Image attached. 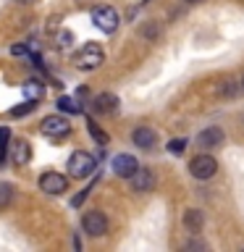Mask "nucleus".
<instances>
[{"instance_id": "4468645a", "label": "nucleus", "mask_w": 244, "mask_h": 252, "mask_svg": "<svg viewBox=\"0 0 244 252\" xmlns=\"http://www.w3.org/2000/svg\"><path fill=\"white\" fill-rule=\"evenodd\" d=\"M84 121H87V129H90V134H92V137H94V142H97L100 147H105L108 142H110V137H108V131H102V129H100V124L94 121V118H90V116H87Z\"/></svg>"}, {"instance_id": "0eeeda50", "label": "nucleus", "mask_w": 244, "mask_h": 252, "mask_svg": "<svg viewBox=\"0 0 244 252\" xmlns=\"http://www.w3.org/2000/svg\"><path fill=\"white\" fill-rule=\"evenodd\" d=\"M82 228L90 236H102V234L108 231V220H105V216H102L100 210H90L82 218Z\"/></svg>"}, {"instance_id": "b1692460", "label": "nucleus", "mask_w": 244, "mask_h": 252, "mask_svg": "<svg viewBox=\"0 0 244 252\" xmlns=\"http://www.w3.org/2000/svg\"><path fill=\"white\" fill-rule=\"evenodd\" d=\"M186 3H200V0H186Z\"/></svg>"}, {"instance_id": "20e7f679", "label": "nucleus", "mask_w": 244, "mask_h": 252, "mask_svg": "<svg viewBox=\"0 0 244 252\" xmlns=\"http://www.w3.org/2000/svg\"><path fill=\"white\" fill-rule=\"evenodd\" d=\"M39 131L50 139H63L71 134V124H68V118H63V116H45L42 124H39Z\"/></svg>"}, {"instance_id": "412c9836", "label": "nucleus", "mask_w": 244, "mask_h": 252, "mask_svg": "<svg viewBox=\"0 0 244 252\" xmlns=\"http://www.w3.org/2000/svg\"><path fill=\"white\" fill-rule=\"evenodd\" d=\"M184 147H186V139H171L168 142V150L173 155H181V153H184Z\"/></svg>"}, {"instance_id": "f03ea898", "label": "nucleus", "mask_w": 244, "mask_h": 252, "mask_svg": "<svg viewBox=\"0 0 244 252\" xmlns=\"http://www.w3.org/2000/svg\"><path fill=\"white\" fill-rule=\"evenodd\" d=\"M102 61H105V53H102V47H100L97 42H87L82 50L74 55V63H76L79 68H84V71L97 68Z\"/></svg>"}, {"instance_id": "9d476101", "label": "nucleus", "mask_w": 244, "mask_h": 252, "mask_svg": "<svg viewBox=\"0 0 244 252\" xmlns=\"http://www.w3.org/2000/svg\"><path fill=\"white\" fill-rule=\"evenodd\" d=\"M134 145L142 147V150H150L157 145V131L152 126H139V129H134Z\"/></svg>"}, {"instance_id": "aec40b11", "label": "nucleus", "mask_w": 244, "mask_h": 252, "mask_svg": "<svg viewBox=\"0 0 244 252\" xmlns=\"http://www.w3.org/2000/svg\"><path fill=\"white\" fill-rule=\"evenodd\" d=\"M31 110H34V102H31V100H27L24 105L13 108V110H11V116H13V118H19V116H27V113H31Z\"/></svg>"}, {"instance_id": "6ab92c4d", "label": "nucleus", "mask_w": 244, "mask_h": 252, "mask_svg": "<svg viewBox=\"0 0 244 252\" xmlns=\"http://www.w3.org/2000/svg\"><path fill=\"white\" fill-rule=\"evenodd\" d=\"M58 108L66 110V113H82V108H79L76 100H71V97H58Z\"/></svg>"}, {"instance_id": "4be33fe9", "label": "nucleus", "mask_w": 244, "mask_h": 252, "mask_svg": "<svg viewBox=\"0 0 244 252\" xmlns=\"http://www.w3.org/2000/svg\"><path fill=\"white\" fill-rule=\"evenodd\" d=\"M11 53H13V55H27V47H24V45H16Z\"/></svg>"}, {"instance_id": "5701e85b", "label": "nucleus", "mask_w": 244, "mask_h": 252, "mask_svg": "<svg viewBox=\"0 0 244 252\" xmlns=\"http://www.w3.org/2000/svg\"><path fill=\"white\" fill-rule=\"evenodd\" d=\"M16 3H24V5H31V3H37V0H16Z\"/></svg>"}, {"instance_id": "f8f14e48", "label": "nucleus", "mask_w": 244, "mask_h": 252, "mask_svg": "<svg viewBox=\"0 0 244 252\" xmlns=\"http://www.w3.org/2000/svg\"><path fill=\"white\" fill-rule=\"evenodd\" d=\"M197 142H200V147H220L223 145V131H220L218 126H210V129L200 131Z\"/></svg>"}, {"instance_id": "9b49d317", "label": "nucleus", "mask_w": 244, "mask_h": 252, "mask_svg": "<svg viewBox=\"0 0 244 252\" xmlns=\"http://www.w3.org/2000/svg\"><path fill=\"white\" fill-rule=\"evenodd\" d=\"M8 150H11V160H13L16 165L29 163L31 147H29V142H27V139H16V142H13V147H8Z\"/></svg>"}, {"instance_id": "f3484780", "label": "nucleus", "mask_w": 244, "mask_h": 252, "mask_svg": "<svg viewBox=\"0 0 244 252\" xmlns=\"http://www.w3.org/2000/svg\"><path fill=\"white\" fill-rule=\"evenodd\" d=\"M8 139H11L8 126H0V165H3L5 158H8Z\"/></svg>"}, {"instance_id": "dca6fc26", "label": "nucleus", "mask_w": 244, "mask_h": 252, "mask_svg": "<svg viewBox=\"0 0 244 252\" xmlns=\"http://www.w3.org/2000/svg\"><path fill=\"white\" fill-rule=\"evenodd\" d=\"M184 223H186L189 231H200L202 228V213L200 210H189L184 216Z\"/></svg>"}, {"instance_id": "2eb2a0df", "label": "nucleus", "mask_w": 244, "mask_h": 252, "mask_svg": "<svg viewBox=\"0 0 244 252\" xmlns=\"http://www.w3.org/2000/svg\"><path fill=\"white\" fill-rule=\"evenodd\" d=\"M24 94H27V100L39 102V100L45 97V87L39 84V82H34V79H29V82L24 84Z\"/></svg>"}, {"instance_id": "a211bd4d", "label": "nucleus", "mask_w": 244, "mask_h": 252, "mask_svg": "<svg viewBox=\"0 0 244 252\" xmlns=\"http://www.w3.org/2000/svg\"><path fill=\"white\" fill-rule=\"evenodd\" d=\"M13 200V187L11 184H0V208H8Z\"/></svg>"}, {"instance_id": "423d86ee", "label": "nucleus", "mask_w": 244, "mask_h": 252, "mask_svg": "<svg viewBox=\"0 0 244 252\" xmlns=\"http://www.w3.org/2000/svg\"><path fill=\"white\" fill-rule=\"evenodd\" d=\"M39 189L47 194H63L68 189V179L63 173H55V171H47L39 176Z\"/></svg>"}, {"instance_id": "7ed1b4c3", "label": "nucleus", "mask_w": 244, "mask_h": 252, "mask_svg": "<svg viewBox=\"0 0 244 252\" xmlns=\"http://www.w3.org/2000/svg\"><path fill=\"white\" fill-rule=\"evenodd\" d=\"M92 21H94V27L100 32H105V34H113L118 29V13H116L113 5H97L92 11Z\"/></svg>"}, {"instance_id": "1a4fd4ad", "label": "nucleus", "mask_w": 244, "mask_h": 252, "mask_svg": "<svg viewBox=\"0 0 244 252\" xmlns=\"http://www.w3.org/2000/svg\"><path fill=\"white\" fill-rule=\"evenodd\" d=\"M131 187L137 189V192H150V189H155V173L150 168H137L131 176Z\"/></svg>"}, {"instance_id": "39448f33", "label": "nucleus", "mask_w": 244, "mask_h": 252, "mask_svg": "<svg viewBox=\"0 0 244 252\" xmlns=\"http://www.w3.org/2000/svg\"><path fill=\"white\" fill-rule=\"evenodd\" d=\"M215 171H218V163H215V158H210V155H197V158H192V163H189V173L200 181L213 179Z\"/></svg>"}, {"instance_id": "ddd939ff", "label": "nucleus", "mask_w": 244, "mask_h": 252, "mask_svg": "<svg viewBox=\"0 0 244 252\" xmlns=\"http://www.w3.org/2000/svg\"><path fill=\"white\" fill-rule=\"evenodd\" d=\"M116 108H118V97L116 94H110V92H105V94H97L94 97V110L102 116H110V113H116Z\"/></svg>"}, {"instance_id": "f257e3e1", "label": "nucleus", "mask_w": 244, "mask_h": 252, "mask_svg": "<svg viewBox=\"0 0 244 252\" xmlns=\"http://www.w3.org/2000/svg\"><path fill=\"white\" fill-rule=\"evenodd\" d=\"M94 168H97L94 158H92L90 153H84V150H76V153L68 158V173H71L74 179H87V176H92Z\"/></svg>"}, {"instance_id": "6e6552de", "label": "nucleus", "mask_w": 244, "mask_h": 252, "mask_svg": "<svg viewBox=\"0 0 244 252\" xmlns=\"http://www.w3.org/2000/svg\"><path fill=\"white\" fill-rule=\"evenodd\" d=\"M139 168V163H137V158L134 155H116L113 158V171H116V176H121V179H131L134 176V171Z\"/></svg>"}]
</instances>
